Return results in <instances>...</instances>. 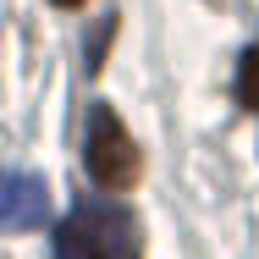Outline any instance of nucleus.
<instances>
[{
	"mask_svg": "<svg viewBox=\"0 0 259 259\" xmlns=\"http://www.w3.org/2000/svg\"><path fill=\"white\" fill-rule=\"evenodd\" d=\"M55 254L61 259H138V226L121 204L83 199L77 215L55 232Z\"/></svg>",
	"mask_w": 259,
	"mask_h": 259,
	"instance_id": "nucleus-1",
	"label": "nucleus"
},
{
	"mask_svg": "<svg viewBox=\"0 0 259 259\" xmlns=\"http://www.w3.org/2000/svg\"><path fill=\"white\" fill-rule=\"evenodd\" d=\"M50 215V193L33 171H0V232H33Z\"/></svg>",
	"mask_w": 259,
	"mask_h": 259,
	"instance_id": "nucleus-3",
	"label": "nucleus"
},
{
	"mask_svg": "<svg viewBox=\"0 0 259 259\" xmlns=\"http://www.w3.org/2000/svg\"><path fill=\"white\" fill-rule=\"evenodd\" d=\"M89 177L100 188H110V193L138 182V149H133L127 127H121V116L110 105L89 110Z\"/></svg>",
	"mask_w": 259,
	"mask_h": 259,
	"instance_id": "nucleus-2",
	"label": "nucleus"
},
{
	"mask_svg": "<svg viewBox=\"0 0 259 259\" xmlns=\"http://www.w3.org/2000/svg\"><path fill=\"white\" fill-rule=\"evenodd\" d=\"M55 6H77V0H55Z\"/></svg>",
	"mask_w": 259,
	"mask_h": 259,
	"instance_id": "nucleus-5",
	"label": "nucleus"
},
{
	"mask_svg": "<svg viewBox=\"0 0 259 259\" xmlns=\"http://www.w3.org/2000/svg\"><path fill=\"white\" fill-rule=\"evenodd\" d=\"M237 100L248 105V110H259V50H248L243 66H237Z\"/></svg>",
	"mask_w": 259,
	"mask_h": 259,
	"instance_id": "nucleus-4",
	"label": "nucleus"
}]
</instances>
